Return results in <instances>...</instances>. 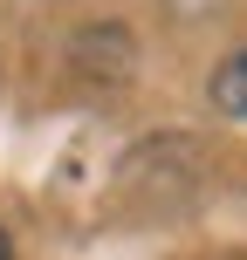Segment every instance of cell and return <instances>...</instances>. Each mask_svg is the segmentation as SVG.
<instances>
[{"mask_svg":"<svg viewBox=\"0 0 247 260\" xmlns=\"http://www.w3.org/2000/svg\"><path fill=\"white\" fill-rule=\"evenodd\" d=\"M213 110L234 117V123H247V48L227 55V62L213 69Z\"/></svg>","mask_w":247,"mask_h":260,"instance_id":"6da1fadb","label":"cell"},{"mask_svg":"<svg viewBox=\"0 0 247 260\" xmlns=\"http://www.w3.org/2000/svg\"><path fill=\"white\" fill-rule=\"evenodd\" d=\"M0 260H14V247H7V233H0Z\"/></svg>","mask_w":247,"mask_h":260,"instance_id":"7a4b0ae2","label":"cell"}]
</instances>
